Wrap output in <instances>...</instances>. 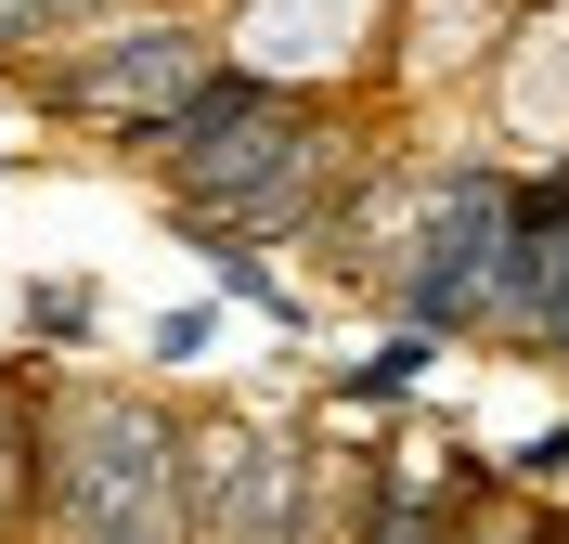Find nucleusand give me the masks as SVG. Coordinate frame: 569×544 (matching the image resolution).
Wrapping results in <instances>:
<instances>
[{
    "instance_id": "7",
    "label": "nucleus",
    "mask_w": 569,
    "mask_h": 544,
    "mask_svg": "<svg viewBox=\"0 0 569 544\" xmlns=\"http://www.w3.org/2000/svg\"><path fill=\"white\" fill-rule=\"evenodd\" d=\"M427 376H440V337L389 325V337H376V350H362V363H337V402H350V415H376V402H415Z\"/></svg>"
},
{
    "instance_id": "4",
    "label": "nucleus",
    "mask_w": 569,
    "mask_h": 544,
    "mask_svg": "<svg viewBox=\"0 0 569 544\" xmlns=\"http://www.w3.org/2000/svg\"><path fill=\"white\" fill-rule=\"evenodd\" d=\"M220 52H208V27H181V13H142V27H104V39H66V66L39 78V105H66V117H91V130H156V117L208 78Z\"/></svg>"
},
{
    "instance_id": "2",
    "label": "nucleus",
    "mask_w": 569,
    "mask_h": 544,
    "mask_svg": "<svg viewBox=\"0 0 569 544\" xmlns=\"http://www.w3.org/2000/svg\"><path fill=\"white\" fill-rule=\"evenodd\" d=\"M492 259H505V169L466 156V169L427 181L415 234H401V273H389V311L415 337H492Z\"/></svg>"
},
{
    "instance_id": "1",
    "label": "nucleus",
    "mask_w": 569,
    "mask_h": 544,
    "mask_svg": "<svg viewBox=\"0 0 569 544\" xmlns=\"http://www.w3.org/2000/svg\"><path fill=\"white\" fill-rule=\"evenodd\" d=\"M39 506L66 544H181V428L130 389H78L52 415Z\"/></svg>"
},
{
    "instance_id": "3",
    "label": "nucleus",
    "mask_w": 569,
    "mask_h": 544,
    "mask_svg": "<svg viewBox=\"0 0 569 544\" xmlns=\"http://www.w3.org/2000/svg\"><path fill=\"white\" fill-rule=\"evenodd\" d=\"M298 493H311V467L259 415L181 428V544H311L298 532Z\"/></svg>"
},
{
    "instance_id": "13",
    "label": "nucleus",
    "mask_w": 569,
    "mask_h": 544,
    "mask_svg": "<svg viewBox=\"0 0 569 544\" xmlns=\"http://www.w3.org/2000/svg\"><path fill=\"white\" fill-rule=\"evenodd\" d=\"M13 169H27V156H13V144H0V181H13Z\"/></svg>"
},
{
    "instance_id": "8",
    "label": "nucleus",
    "mask_w": 569,
    "mask_h": 544,
    "mask_svg": "<svg viewBox=\"0 0 569 544\" xmlns=\"http://www.w3.org/2000/svg\"><path fill=\"white\" fill-rule=\"evenodd\" d=\"M13 311H27V337H39V350H91V325H104V298L78 286V273H39Z\"/></svg>"
},
{
    "instance_id": "12",
    "label": "nucleus",
    "mask_w": 569,
    "mask_h": 544,
    "mask_svg": "<svg viewBox=\"0 0 569 544\" xmlns=\"http://www.w3.org/2000/svg\"><path fill=\"white\" fill-rule=\"evenodd\" d=\"M505 479H518V493H543V479H569V415H543V428L518 441V454H505Z\"/></svg>"
},
{
    "instance_id": "11",
    "label": "nucleus",
    "mask_w": 569,
    "mask_h": 544,
    "mask_svg": "<svg viewBox=\"0 0 569 544\" xmlns=\"http://www.w3.org/2000/svg\"><path fill=\"white\" fill-rule=\"evenodd\" d=\"M518 337L569 363V234H557V259H543V298H531V325H518Z\"/></svg>"
},
{
    "instance_id": "6",
    "label": "nucleus",
    "mask_w": 569,
    "mask_h": 544,
    "mask_svg": "<svg viewBox=\"0 0 569 544\" xmlns=\"http://www.w3.org/2000/svg\"><path fill=\"white\" fill-rule=\"evenodd\" d=\"M350 544H466V493H427V479H376L362 493Z\"/></svg>"
},
{
    "instance_id": "5",
    "label": "nucleus",
    "mask_w": 569,
    "mask_h": 544,
    "mask_svg": "<svg viewBox=\"0 0 569 544\" xmlns=\"http://www.w3.org/2000/svg\"><path fill=\"white\" fill-rule=\"evenodd\" d=\"M194 259H208V298L220 311H272V325H298V298H284V273H272V247H259V234H194Z\"/></svg>"
},
{
    "instance_id": "10",
    "label": "nucleus",
    "mask_w": 569,
    "mask_h": 544,
    "mask_svg": "<svg viewBox=\"0 0 569 544\" xmlns=\"http://www.w3.org/2000/svg\"><path fill=\"white\" fill-rule=\"evenodd\" d=\"M208 337H220V298H194V311H169V325L142 337V363H169V376H181V363H208Z\"/></svg>"
},
{
    "instance_id": "9",
    "label": "nucleus",
    "mask_w": 569,
    "mask_h": 544,
    "mask_svg": "<svg viewBox=\"0 0 569 544\" xmlns=\"http://www.w3.org/2000/svg\"><path fill=\"white\" fill-rule=\"evenodd\" d=\"M91 13L104 0H0V52L27 39V52H66V39H91Z\"/></svg>"
}]
</instances>
